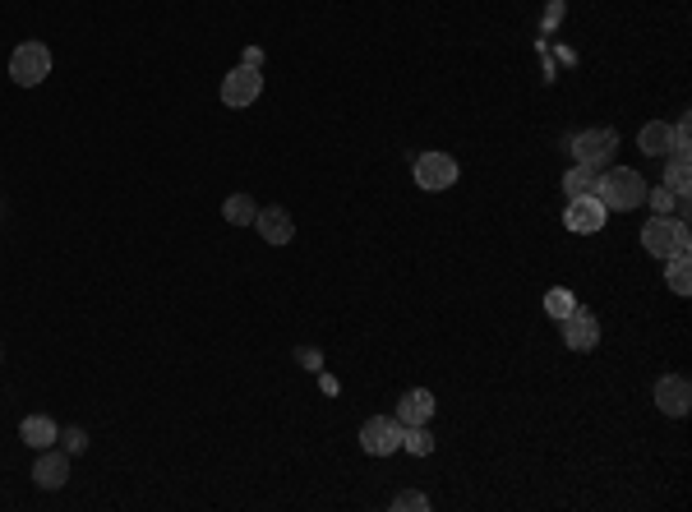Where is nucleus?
I'll use <instances>...</instances> for the list:
<instances>
[{"mask_svg":"<svg viewBox=\"0 0 692 512\" xmlns=\"http://www.w3.org/2000/svg\"><path fill=\"white\" fill-rule=\"evenodd\" d=\"M642 245L651 259H688L692 236H688V217H656L642 227Z\"/></svg>","mask_w":692,"mask_h":512,"instance_id":"f257e3e1","label":"nucleus"},{"mask_svg":"<svg viewBox=\"0 0 692 512\" xmlns=\"http://www.w3.org/2000/svg\"><path fill=\"white\" fill-rule=\"evenodd\" d=\"M646 190H651V185H646V180L637 176V171L609 167L605 176H600L596 199L605 203V208H623V213H628V208H642V203H646Z\"/></svg>","mask_w":692,"mask_h":512,"instance_id":"f03ea898","label":"nucleus"},{"mask_svg":"<svg viewBox=\"0 0 692 512\" xmlns=\"http://www.w3.org/2000/svg\"><path fill=\"white\" fill-rule=\"evenodd\" d=\"M568 148H573L577 167L600 171V167L614 162V153H619V134H614V130H582L573 143H568Z\"/></svg>","mask_w":692,"mask_h":512,"instance_id":"7ed1b4c3","label":"nucleus"},{"mask_svg":"<svg viewBox=\"0 0 692 512\" xmlns=\"http://www.w3.org/2000/svg\"><path fill=\"white\" fill-rule=\"evenodd\" d=\"M10 74H14V84L37 88V84H42V79L51 74V51L42 47V42H24V47H14Z\"/></svg>","mask_w":692,"mask_h":512,"instance_id":"20e7f679","label":"nucleus"},{"mask_svg":"<svg viewBox=\"0 0 692 512\" xmlns=\"http://www.w3.org/2000/svg\"><path fill=\"white\" fill-rule=\"evenodd\" d=\"M402 434H406V425L397 416H370L365 429H360V448L374 457H388L402 448Z\"/></svg>","mask_w":692,"mask_h":512,"instance_id":"39448f33","label":"nucleus"},{"mask_svg":"<svg viewBox=\"0 0 692 512\" xmlns=\"http://www.w3.org/2000/svg\"><path fill=\"white\" fill-rule=\"evenodd\" d=\"M411 171H416L420 190H448V185H457V162L448 153H420L411 162Z\"/></svg>","mask_w":692,"mask_h":512,"instance_id":"423d86ee","label":"nucleus"},{"mask_svg":"<svg viewBox=\"0 0 692 512\" xmlns=\"http://www.w3.org/2000/svg\"><path fill=\"white\" fill-rule=\"evenodd\" d=\"M259 93H263V74L250 70V65H236L222 79V102L227 107H250V102H259Z\"/></svg>","mask_w":692,"mask_h":512,"instance_id":"0eeeda50","label":"nucleus"},{"mask_svg":"<svg viewBox=\"0 0 692 512\" xmlns=\"http://www.w3.org/2000/svg\"><path fill=\"white\" fill-rule=\"evenodd\" d=\"M609 208L596 199V194H586V199H568V213H563V222H568V231H577V236H596L600 227H605Z\"/></svg>","mask_w":692,"mask_h":512,"instance_id":"6e6552de","label":"nucleus"},{"mask_svg":"<svg viewBox=\"0 0 692 512\" xmlns=\"http://www.w3.org/2000/svg\"><path fill=\"white\" fill-rule=\"evenodd\" d=\"M559 323H563V342L573 346V351H596L600 323H596V314H591V310L573 305V314H568V319H559Z\"/></svg>","mask_w":692,"mask_h":512,"instance_id":"1a4fd4ad","label":"nucleus"},{"mask_svg":"<svg viewBox=\"0 0 692 512\" xmlns=\"http://www.w3.org/2000/svg\"><path fill=\"white\" fill-rule=\"evenodd\" d=\"M656 406L665 411V416H688V406H692V383L683 379V374H665V379L656 383Z\"/></svg>","mask_w":692,"mask_h":512,"instance_id":"9d476101","label":"nucleus"},{"mask_svg":"<svg viewBox=\"0 0 692 512\" xmlns=\"http://www.w3.org/2000/svg\"><path fill=\"white\" fill-rule=\"evenodd\" d=\"M254 227H259V236L268 245H291V236H296V222H291L287 208H259Z\"/></svg>","mask_w":692,"mask_h":512,"instance_id":"9b49d317","label":"nucleus"},{"mask_svg":"<svg viewBox=\"0 0 692 512\" xmlns=\"http://www.w3.org/2000/svg\"><path fill=\"white\" fill-rule=\"evenodd\" d=\"M33 480L42 489H60L65 480H70V453H51V448H42V453H37V466H33Z\"/></svg>","mask_w":692,"mask_h":512,"instance_id":"f8f14e48","label":"nucleus"},{"mask_svg":"<svg viewBox=\"0 0 692 512\" xmlns=\"http://www.w3.org/2000/svg\"><path fill=\"white\" fill-rule=\"evenodd\" d=\"M434 411H439V406H434L430 388H411V393L402 397V406H397V420H402V425H425Z\"/></svg>","mask_w":692,"mask_h":512,"instance_id":"ddd939ff","label":"nucleus"},{"mask_svg":"<svg viewBox=\"0 0 692 512\" xmlns=\"http://www.w3.org/2000/svg\"><path fill=\"white\" fill-rule=\"evenodd\" d=\"M19 439H24L33 453H42V448H51V443L60 439V429H56V420L51 416H28L24 425H19Z\"/></svg>","mask_w":692,"mask_h":512,"instance_id":"4468645a","label":"nucleus"},{"mask_svg":"<svg viewBox=\"0 0 692 512\" xmlns=\"http://www.w3.org/2000/svg\"><path fill=\"white\" fill-rule=\"evenodd\" d=\"M637 148L651 157H669V148H674V125H665V120H651V125H642V134H637Z\"/></svg>","mask_w":692,"mask_h":512,"instance_id":"2eb2a0df","label":"nucleus"},{"mask_svg":"<svg viewBox=\"0 0 692 512\" xmlns=\"http://www.w3.org/2000/svg\"><path fill=\"white\" fill-rule=\"evenodd\" d=\"M646 199H651V208H656L660 217H688V194L669 190L665 180H660L656 190H646Z\"/></svg>","mask_w":692,"mask_h":512,"instance_id":"dca6fc26","label":"nucleus"},{"mask_svg":"<svg viewBox=\"0 0 692 512\" xmlns=\"http://www.w3.org/2000/svg\"><path fill=\"white\" fill-rule=\"evenodd\" d=\"M596 190H600V171H591V167H573L563 176V194L568 199H586V194H596Z\"/></svg>","mask_w":692,"mask_h":512,"instance_id":"f3484780","label":"nucleus"},{"mask_svg":"<svg viewBox=\"0 0 692 512\" xmlns=\"http://www.w3.org/2000/svg\"><path fill=\"white\" fill-rule=\"evenodd\" d=\"M222 213H227L231 227H254V217H259V203H254L250 194H231Z\"/></svg>","mask_w":692,"mask_h":512,"instance_id":"a211bd4d","label":"nucleus"},{"mask_svg":"<svg viewBox=\"0 0 692 512\" xmlns=\"http://www.w3.org/2000/svg\"><path fill=\"white\" fill-rule=\"evenodd\" d=\"M402 448H406L411 457H430V453H434V434H430L425 425H406Z\"/></svg>","mask_w":692,"mask_h":512,"instance_id":"6ab92c4d","label":"nucleus"},{"mask_svg":"<svg viewBox=\"0 0 692 512\" xmlns=\"http://www.w3.org/2000/svg\"><path fill=\"white\" fill-rule=\"evenodd\" d=\"M573 305H577V296L568 291V286H549V291H545L549 319H568V314H573Z\"/></svg>","mask_w":692,"mask_h":512,"instance_id":"aec40b11","label":"nucleus"},{"mask_svg":"<svg viewBox=\"0 0 692 512\" xmlns=\"http://www.w3.org/2000/svg\"><path fill=\"white\" fill-rule=\"evenodd\" d=\"M665 282L674 296H688L692 291V273H688V259H665Z\"/></svg>","mask_w":692,"mask_h":512,"instance_id":"412c9836","label":"nucleus"},{"mask_svg":"<svg viewBox=\"0 0 692 512\" xmlns=\"http://www.w3.org/2000/svg\"><path fill=\"white\" fill-rule=\"evenodd\" d=\"M665 185H669V190H679V194H688V190H692V171H688V157H674V153H669V167H665Z\"/></svg>","mask_w":692,"mask_h":512,"instance_id":"4be33fe9","label":"nucleus"},{"mask_svg":"<svg viewBox=\"0 0 692 512\" xmlns=\"http://www.w3.org/2000/svg\"><path fill=\"white\" fill-rule=\"evenodd\" d=\"M393 508H411V512H425V508H430V499H425V494H416V489H406V494H397V499H393Z\"/></svg>","mask_w":692,"mask_h":512,"instance_id":"5701e85b","label":"nucleus"},{"mask_svg":"<svg viewBox=\"0 0 692 512\" xmlns=\"http://www.w3.org/2000/svg\"><path fill=\"white\" fill-rule=\"evenodd\" d=\"M60 443H65V453L79 457L88 448V434H84V429H65V434H60Z\"/></svg>","mask_w":692,"mask_h":512,"instance_id":"b1692460","label":"nucleus"},{"mask_svg":"<svg viewBox=\"0 0 692 512\" xmlns=\"http://www.w3.org/2000/svg\"><path fill=\"white\" fill-rule=\"evenodd\" d=\"M688 148H692V139H688V116H683L679 125H674V148H669V153H674V157H688Z\"/></svg>","mask_w":692,"mask_h":512,"instance_id":"393cba45","label":"nucleus"},{"mask_svg":"<svg viewBox=\"0 0 692 512\" xmlns=\"http://www.w3.org/2000/svg\"><path fill=\"white\" fill-rule=\"evenodd\" d=\"M245 65H250V70H263V51L259 47H245Z\"/></svg>","mask_w":692,"mask_h":512,"instance_id":"a878e982","label":"nucleus"},{"mask_svg":"<svg viewBox=\"0 0 692 512\" xmlns=\"http://www.w3.org/2000/svg\"><path fill=\"white\" fill-rule=\"evenodd\" d=\"M300 365H310V370H319V365H323L319 351H300Z\"/></svg>","mask_w":692,"mask_h":512,"instance_id":"bb28decb","label":"nucleus"}]
</instances>
